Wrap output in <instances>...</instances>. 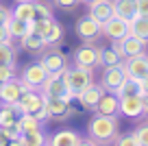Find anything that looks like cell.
<instances>
[{
    "instance_id": "1",
    "label": "cell",
    "mask_w": 148,
    "mask_h": 146,
    "mask_svg": "<svg viewBox=\"0 0 148 146\" xmlns=\"http://www.w3.org/2000/svg\"><path fill=\"white\" fill-rule=\"evenodd\" d=\"M118 118L116 116H102V114H96L92 120L87 122V133L92 140H96L98 144H109L118 137Z\"/></svg>"
},
{
    "instance_id": "2",
    "label": "cell",
    "mask_w": 148,
    "mask_h": 146,
    "mask_svg": "<svg viewBox=\"0 0 148 146\" xmlns=\"http://www.w3.org/2000/svg\"><path fill=\"white\" fill-rule=\"evenodd\" d=\"M63 81H65L68 92L74 96V98H76V96H79L81 92L89 85V83H94L92 81V70L81 68V65H74V68L65 70V72H63Z\"/></svg>"
},
{
    "instance_id": "3",
    "label": "cell",
    "mask_w": 148,
    "mask_h": 146,
    "mask_svg": "<svg viewBox=\"0 0 148 146\" xmlns=\"http://www.w3.org/2000/svg\"><path fill=\"white\" fill-rule=\"evenodd\" d=\"M33 26H35V33H39L44 37L46 46L57 44L63 37V28H61V24L55 18H35L33 20Z\"/></svg>"
},
{
    "instance_id": "4",
    "label": "cell",
    "mask_w": 148,
    "mask_h": 146,
    "mask_svg": "<svg viewBox=\"0 0 148 146\" xmlns=\"http://www.w3.org/2000/svg\"><path fill=\"white\" fill-rule=\"evenodd\" d=\"M111 48L122 57V59H129V57H135V55H142L144 48H146V41L137 39L135 35H124L122 39H113L111 41Z\"/></svg>"
},
{
    "instance_id": "5",
    "label": "cell",
    "mask_w": 148,
    "mask_h": 146,
    "mask_svg": "<svg viewBox=\"0 0 148 146\" xmlns=\"http://www.w3.org/2000/svg\"><path fill=\"white\" fill-rule=\"evenodd\" d=\"M48 76H50V72L46 70V65H44L42 61H35V63L26 65V68L22 70V81H24V85H26L28 90H39Z\"/></svg>"
},
{
    "instance_id": "6",
    "label": "cell",
    "mask_w": 148,
    "mask_h": 146,
    "mask_svg": "<svg viewBox=\"0 0 148 146\" xmlns=\"http://www.w3.org/2000/svg\"><path fill=\"white\" fill-rule=\"evenodd\" d=\"M15 105L20 107V111H22V114H33V116H37L44 107H46V96H44L42 92H37V90H26L22 96H20V101L15 103Z\"/></svg>"
},
{
    "instance_id": "7",
    "label": "cell",
    "mask_w": 148,
    "mask_h": 146,
    "mask_svg": "<svg viewBox=\"0 0 148 146\" xmlns=\"http://www.w3.org/2000/svg\"><path fill=\"white\" fill-rule=\"evenodd\" d=\"M74 31H76V35H79L83 41L92 44V41H96L98 37L102 35V24L87 13V15H83V18L76 22V28H74Z\"/></svg>"
},
{
    "instance_id": "8",
    "label": "cell",
    "mask_w": 148,
    "mask_h": 146,
    "mask_svg": "<svg viewBox=\"0 0 148 146\" xmlns=\"http://www.w3.org/2000/svg\"><path fill=\"white\" fill-rule=\"evenodd\" d=\"M39 90H42V94L46 96V98H68V101L74 98V96L68 92V87H65L63 74H50Z\"/></svg>"
},
{
    "instance_id": "9",
    "label": "cell",
    "mask_w": 148,
    "mask_h": 146,
    "mask_svg": "<svg viewBox=\"0 0 148 146\" xmlns=\"http://www.w3.org/2000/svg\"><path fill=\"white\" fill-rule=\"evenodd\" d=\"M100 52H102V48H96V46H92V44L81 46V48H76V52H74V65L94 70L96 65H100Z\"/></svg>"
},
{
    "instance_id": "10",
    "label": "cell",
    "mask_w": 148,
    "mask_h": 146,
    "mask_svg": "<svg viewBox=\"0 0 148 146\" xmlns=\"http://www.w3.org/2000/svg\"><path fill=\"white\" fill-rule=\"evenodd\" d=\"M126 79V72H124V63H118V65H109L105 68L102 72V79H100V85L105 92H118V87L122 85V81Z\"/></svg>"
},
{
    "instance_id": "11",
    "label": "cell",
    "mask_w": 148,
    "mask_h": 146,
    "mask_svg": "<svg viewBox=\"0 0 148 146\" xmlns=\"http://www.w3.org/2000/svg\"><path fill=\"white\" fill-rule=\"evenodd\" d=\"M28 87L24 85L22 79H11V81L2 83V87H0V101L9 103V105H15V103L20 101V96H22Z\"/></svg>"
},
{
    "instance_id": "12",
    "label": "cell",
    "mask_w": 148,
    "mask_h": 146,
    "mask_svg": "<svg viewBox=\"0 0 148 146\" xmlns=\"http://www.w3.org/2000/svg\"><path fill=\"white\" fill-rule=\"evenodd\" d=\"M102 35L109 37V41L122 39L124 35H129V20H122L118 15L109 18L107 22H102Z\"/></svg>"
},
{
    "instance_id": "13",
    "label": "cell",
    "mask_w": 148,
    "mask_h": 146,
    "mask_svg": "<svg viewBox=\"0 0 148 146\" xmlns=\"http://www.w3.org/2000/svg\"><path fill=\"white\" fill-rule=\"evenodd\" d=\"M124 63V72H126V76H131V79H142V76H146L148 74V55H135V57H129V59H124L122 61Z\"/></svg>"
},
{
    "instance_id": "14",
    "label": "cell",
    "mask_w": 148,
    "mask_h": 146,
    "mask_svg": "<svg viewBox=\"0 0 148 146\" xmlns=\"http://www.w3.org/2000/svg\"><path fill=\"white\" fill-rule=\"evenodd\" d=\"M105 94V90H102V85H94V83H89L87 87H85L83 92H81L79 96H76V101H79V105L83 107V109H89L94 111L98 105V101H100V96Z\"/></svg>"
},
{
    "instance_id": "15",
    "label": "cell",
    "mask_w": 148,
    "mask_h": 146,
    "mask_svg": "<svg viewBox=\"0 0 148 146\" xmlns=\"http://www.w3.org/2000/svg\"><path fill=\"white\" fill-rule=\"evenodd\" d=\"M46 111L48 118H57V120H65L72 114L68 98H46Z\"/></svg>"
},
{
    "instance_id": "16",
    "label": "cell",
    "mask_w": 148,
    "mask_h": 146,
    "mask_svg": "<svg viewBox=\"0 0 148 146\" xmlns=\"http://www.w3.org/2000/svg\"><path fill=\"white\" fill-rule=\"evenodd\" d=\"M42 63L46 65V70L50 74H63L68 70V61H65V55L59 50H48L46 55L42 57Z\"/></svg>"
},
{
    "instance_id": "17",
    "label": "cell",
    "mask_w": 148,
    "mask_h": 146,
    "mask_svg": "<svg viewBox=\"0 0 148 146\" xmlns=\"http://www.w3.org/2000/svg\"><path fill=\"white\" fill-rule=\"evenodd\" d=\"M96 114H102V116H116L120 111V96L116 92H105L100 96V101L96 105Z\"/></svg>"
},
{
    "instance_id": "18",
    "label": "cell",
    "mask_w": 148,
    "mask_h": 146,
    "mask_svg": "<svg viewBox=\"0 0 148 146\" xmlns=\"http://www.w3.org/2000/svg\"><path fill=\"white\" fill-rule=\"evenodd\" d=\"M120 111L126 118H139L144 114V96H124V98H120Z\"/></svg>"
},
{
    "instance_id": "19",
    "label": "cell",
    "mask_w": 148,
    "mask_h": 146,
    "mask_svg": "<svg viewBox=\"0 0 148 146\" xmlns=\"http://www.w3.org/2000/svg\"><path fill=\"white\" fill-rule=\"evenodd\" d=\"M81 140H83V137L76 131H72V129H61V131H57L55 135L50 137V142H46V146H79Z\"/></svg>"
},
{
    "instance_id": "20",
    "label": "cell",
    "mask_w": 148,
    "mask_h": 146,
    "mask_svg": "<svg viewBox=\"0 0 148 146\" xmlns=\"http://www.w3.org/2000/svg\"><path fill=\"white\" fill-rule=\"evenodd\" d=\"M89 15L92 18H96L98 22H107L109 18H113V0H96V2H92L89 5Z\"/></svg>"
},
{
    "instance_id": "21",
    "label": "cell",
    "mask_w": 148,
    "mask_h": 146,
    "mask_svg": "<svg viewBox=\"0 0 148 146\" xmlns=\"http://www.w3.org/2000/svg\"><path fill=\"white\" fill-rule=\"evenodd\" d=\"M129 33L148 44V15L135 13V18L129 20Z\"/></svg>"
},
{
    "instance_id": "22",
    "label": "cell",
    "mask_w": 148,
    "mask_h": 146,
    "mask_svg": "<svg viewBox=\"0 0 148 146\" xmlns=\"http://www.w3.org/2000/svg\"><path fill=\"white\" fill-rule=\"evenodd\" d=\"M13 18L24 20V22H33L37 18L35 0H18V5L13 7Z\"/></svg>"
},
{
    "instance_id": "23",
    "label": "cell",
    "mask_w": 148,
    "mask_h": 146,
    "mask_svg": "<svg viewBox=\"0 0 148 146\" xmlns=\"http://www.w3.org/2000/svg\"><path fill=\"white\" fill-rule=\"evenodd\" d=\"M113 13L122 20H131L137 13V5L135 0H113Z\"/></svg>"
},
{
    "instance_id": "24",
    "label": "cell",
    "mask_w": 148,
    "mask_h": 146,
    "mask_svg": "<svg viewBox=\"0 0 148 146\" xmlns=\"http://www.w3.org/2000/svg\"><path fill=\"white\" fill-rule=\"evenodd\" d=\"M20 41H22V48L26 52H42L46 48V41H44V37L39 33H26Z\"/></svg>"
},
{
    "instance_id": "25",
    "label": "cell",
    "mask_w": 148,
    "mask_h": 146,
    "mask_svg": "<svg viewBox=\"0 0 148 146\" xmlns=\"http://www.w3.org/2000/svg\"><path fill=\"white\" fill-rule=\"evenodd\" d=\"M22 116L18 105H9V103H2L0 107V127H7V124L18 122V118Z\"/></svg>"
},
{
    "instance_id": "26",
    "label": "cell",
    "mask_w": 148,
    "mask_h": 146,
    "mask_svg": "<svg viewBox=\"0 0 148 146\" xmlns=\"http://www.w3.org/2000/svg\"><path fill=\"white\" fill-rule=\"evenodd\" d=\"M116 94L120 96V98H124V96H142V87H139V81H137V79L126 76L124 81H122V85L118 87Z\"/></svg>"
},
{
    "instance_id": "27",
    "label": "cell",
    "mask_w": 148,
    "mask_h": 146,
    "mask_svg": "<svg viewBox=\"0 0 148 146\" xmlns=\"http://www.w3.org/2000/svg\"><path fill=\"white\" fill-rule=\"evenodd\" d=\"M24 146H46V137H44L42 129H33V131H24L20 135Z\"/></svg>"
},
{
    "instance_id": "28",
    "label": "cell",
    "mask_w": 148,
    "mask_h": 146,
    "mask_svg": "<svg viewBox=\"0 0 148 146\" xmlns=\"http://www.w3.org/2000/svg\"><path fill=\"white\" fill-rule=\"evenodd\" d=\"M7 28H9V35L13 37V39H22V37L28 33V22L18 20V18H11L9 22H7Z\"/></svg>"
},
{
    "instance_id": "29",
    "label": "cell",
    "mask_w": 148,
    "mask_h": 146,
    "mask_svg": "<svg viewBox=\"0 0 148 146\" xmlns=\"http://www.w3.org/2000/svg\"><path fill=\"white\" fill-rule=\"evenodd\" d=\"M18 124H20V129H22V133H24V131H33V129H39L42 120L37 118V116H33V114H22V116L18 118Z\"/></svg>"
},
{
    "instance_id": "30",
    "label": "cell",
    "mask_w": 148,
    "mask_h": 146,
    "mask_svg": "<svg viewBox=\"0 0 148 146\" xmlns=\"http://www.w3.org/2000/svg\"><path fill=\"white\" fill-rule=\"evenodd\" d=\"M122 57L118 55L113 48H105V50L100 52V65H105V68H109V65H118V63H122Z\"/></svg>"
},
{
    "instance_id": "31",
    "label": "cell",
    "mask_w": 148,
    "mask_h": 146,
    "mask_svg": "<svg viewBox=\"0 0 148 146\" xmlns=\"http://www.w3.org/2000/svg\"><path fill=\"white\" fill-rule=\"evenodd\" d=\"M15 50L11 48V44H0V65H15Z\"/></svg>"
},
{
    "instance_id": "32",
    "label": "cell",
    "mask_w": 148,
    "mask_h": 146,
    "mask_svg": "<svg viewBox=\"0 0 148 146\" xmlns=\"http://www.w3.org/2000/svg\"><path fill=\"white\" fill-rule=\"evenodd\" d=\"M113 146H139V142L135 137V133H131V135H118L113 140Z\"/></svg>"
},
{
    "instance_id": "33",
    "label": "cell",
    "mask_w": 148,
    "mask_h": 146,
    "mask_svg": "<svg viewBox=\"0 0 148 146\" xmlns=\"http://www.w3.org/2000/svg\"><path fill=\"white\" fill-rule=\"evenodd\" d=\"M35 11H37V18H52V9L42 0H35Z\"/></svg>"
},
{
    "instance_id": "34",
    "label": "cell",
    "mask_w": 148,
    "mask_h": 146,
    "mask_svg": "<svg viewBox=\"0 0 148 146\" xmlns=\"http://www.w3.org/2000/svg\"><path fill=\"white\" fill-rule=\"evenodd\" d=\"M15 79V65H0V83Z\"/></svg>"
},
{
    "instance_id": "35",
    "label": "cell",
    "mask_w": 148,
    "mask_h": 146,
    "mask_svg": "<svg viewBox=\"0 0 148 146\" xmlns=\"http://www.w3.org/2000/svg\"><path fill=\"white\" fill-rule=\"evenodd\" d=\"M135 137H137L139 146H148V122L135 129Z\"/></svg>"
},
{
    "instance_id": "36",
    "label": "cell",
    "mask_w": 148,
    "mask_h": 146,
    "mask_svg": "<svg viewBox=\"0 0 148 146\" xmlns=\"http://www.w3.org/2000/svg\"><path fill=\"white\" fill-rule=\"evenodd\" d=\"M2 129H5V133H7V137H9V140H18V137L22 135V129H20L18 122L7 124V127H2Z\"/></svg>"
},
{
    "instance_id": "37",
    "label": "cell",
    "mask_w": 148,
    "mask_h": 146,
    "mask_svg": "<svg viewBox=\"0 0 148 146\" xmlns=\"http://www.w3.org/2000/svg\"><path fill=\"white\" fill-rule=\"evenodd\" d=\"M11 18H13V9H9V7H5V5H0V24H7Z\"/></svg>"
},
{
    "instance_id": "38",
    "label": "cell",
    "mask_w": 148,
    "mask_h": 146,
    "mask_svg": "<svg viewBox=\"0 0 148 146\" xmlns=\"http://www.w3.org/2000/svg\"><path fill=\"white\" fill-rule=\"evenodd\" d=\"M81 0H52V5L55 7H61V9H72V7H76Z\"/></svg>"
},
{
    "instance_id": "39",
    "label": "cell",
    "mask_w": 148,
    "mask_h": 146,
    "mask_svg": "<svg viewBox=\"0 0 148 146\" xmlns=\"http://www.w3.org/2000/svg\"><path fill=\"white\" fill-rule=\"evenodd\" d=\"M11 41H13V37L9 35L7 24H0V44H11Z\"/></svg>"
},
{
    "instance_id": "40",
    "label": "cell",
    "mask_w": 148,
    "mask_h": 146,
    "mask_svg": "<svg viewBox=\"0 0 148 146\" xmlns=\"http://www.w3.org/2000/svg\"><path fill=\"white\" fill-rule=\"evenodd\" d=\"M135 5H137L139 15H148V0H135Z\"/></svg>"
},
{
    "instance_id": "41",
    "label": "cell",
    "mask_w": 148,
    "mask_h": 146,
    "mask_svg": "<svg viewBox=\"0 0 148 146\" xmlns=\"http://www.w3.org/2000/svg\"><path fill=\"white\" fill-rule=\"evenodd\" d=\"M139 87H142V96H148V74L139 79Z\"/></svg>"
},
{
    "instance_id": "42",
    "label": "cell",
    "mask_w": 148,
    "mask_h": 146,
    "mask_svg": "<svg viewBox=\"0 0 148 146\" xmlns=\"http://www.w3.org/2000/svg\"><path fill=\"white\" fill-rule=\"evenodd\" d=\"M9 144V137H7V133H5V129L0 127V146H7Z\"/></svg>"
},
{
    "instance_id": "43",
    "label": "cell",
    "mask_w": 148,
    "mask_h": 146,
    "mask_svg": "<svg viewBox=\"0 0 148 146\" xmlns=\"http://www.w3.org/2000/svg\"><path fill=\"white\" fill-rule=\"evenodd\" d=\"M79 146H100L96 140H92V137H87V140H81V144Z\"/></svg>"
},
{
    "instance_id": "44",
    "label": "cell",
    "mask_w": 148,
    "mask_h": 146,
    "mask_svg": "<svg viewBox=\"0 0 148 146\" xmlns=\"http://www.w3.org/2000/svg\"><path fill=\"white\" fill-rule=\"evenodd\" d=\"M7 146H24V142L18 137V140H9V144H7Z\"/></svg>"
},
{
    "instance_id": "45",
    "label": "cell",
    "mask_w": 148,
    "mask_h": 146,
    "mask_svg": "<svg viewBox=\"0 0 148 146\" xmlns=\"http://www.w3.org/2000/svg\"><path fill=\"white\" fill-rule=\"evenodd\" d=\"M81 2H85V5H92V2H96V0H81Z\"/></svg>"
},
{
    "instance_id": "46",
    "label": "cell",
    "mask_w": 148,
    "mask_h": 146,
    "mask_svg": "<svg viewBox=\"0 0 148 146\" xmlns=\"http://www.w3.org/2000/svg\"><path fill=\"white\" fill-rule=\"evenodd\" d=\"M0 87H2V83H0Z\"/></svg>"
}]
</instances>
